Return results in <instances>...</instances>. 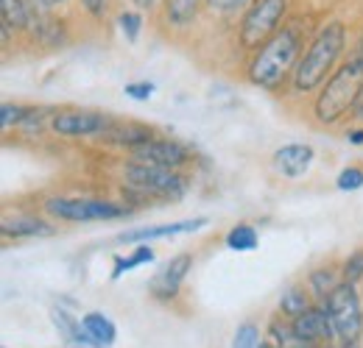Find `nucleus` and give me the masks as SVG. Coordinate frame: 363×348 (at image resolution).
Instances as JSON below:
<instances>
[{
  "label": "nucleus",
  "mask_w": 363,
  "mask_h": 348,
  "mask_svg": "<svg viewBox=\"0 0 363 348\" xmlns=\"http://www.w3.org/2000/svg\"><path fill=\"white\" fill-rule=\"evenodd\" d=\"M302 45H305V31H302L299 20L282 25L269 42L255 50L249 70H246L249 81L255 87L269 89V92L285 87V81L294 79V70L302 56Z\"/></svg>",
  "instance_id": "nucleus-1"
},
{
  "label": "nucleus",
  "mask_w": 363,
  "mask_h": 348,
  "mask_svg": "<svg viewBox=\"0 0 363 348\" xmlns=\"http://www.w3.org/2000/svg\"><path fill=\"white\" fill-rule=\"evenodd\" d=\"M344 47H347V25L341 20H330L327 25H321L318 34L299 56L291 89L299 95H308L324 87V81L335 73V64L344 56Z\"/></svg>",
  "instance_id": "nucleus-2"
},
{
  "label": "nucleus",
  "mask_w": 363,
  "mask_h": 348,
  "mask_svg": "<svg viewBox=\"0 0 363 348\" xmlns=\"http://www.w3.org/2000/svg\"><path fill=\"white\" fill-rule=\"evenodd\" d=\"M363 92V47L355 56H350L335 73L324 81L313 103V117L321 126H335L347 112H352L358 95Z\"/></svg>",
  "instance_id": "nucleus-3"
},
{
  "label": "nucleus",
  "mask_w": 363,
  "mask_h": 348,
  "mask_svg": "<svg viewBox=\"0 0 363 348\" xmlns=\"http://www.w3.org/2000/svg\"><path fill=\"white\" fill-rule=\"evenodd\" d=\"M123 181H126V195H135L140 201H171V204H177L187 192V178L179 170L140 165L132 159L123 168Z\"/></svg>",
  "instance_id": "nucleus-4"
},
{
  "label": "nucleus",
  "mask_w": 363,
  "mask_h": 348,
  "mask_svg": "<svg viewBox=\"0 0 363 348\" xmlns=\"http://www.w3.org/2000/svg\"><path fill=\"white\" fill-rule=\"evenodd\" d=\"M45 212L53 220L65 223H98V220H121L132 215V207H123L118 201L106 198H87V195H56L45 201Z\"/></svg>",
  "instance_id": "nucleus-5"
},
{
  "label": "nucleus",
  "mask_w": 363,
  "mask_h": 348,
  "mask_svg": "<svg viewBox=\"0 0 363 348\" xmlns=\"http://www.w3.org/2000/svg\"><path fill=\"white\" fill-rule=\"evenodd\" d=\"M327 312L335 329V340L338 346H350V343H361L363 340V296L361 290L350 282H341L333 296L327 298Z\"/></svg>",
  "instance_id": "nucleus-6"
},
{
  "label": "nucleus",
  "mask_w": 363,
  "mask_h": 348,
  "mask_svg": "<svg viewBox=\"0 0 363 348\" xmlns=\"http://www.w3.org/2000/svg\"><path fill=\"white\" fill-rule=\"evenodd\" d=\"M285 14H288V0H252L238 28L240 47L246 50L263 47L282 28Z\"/></svg>",
  "instance_id": "nucleus-7"
},
{
  "label": "nucleus",
  "mask_w": 363,
  "mask_h": 348,
  "mask_svg": "<svg viewBox=\"0 0 363 348\" xmlns=\"http://www.w3.org/2000/svg\"><path fill=\"white\" fill-rule=\"evenodd\" d=\"M118 126L112 115L90 112V109H67L56 112L50 117V131L65 137V139H82V137H106Z\"/></svg>",
  "instance_id": "nucleus-8"
},
{
  "label": "nucleus",
  "mask_w": 363,
  "mask_h": 348,
  "mask_svg": "<svg viewBox=\"0 0 363 348\" xmlns=\"http://www.w3.org/2000/svg\"><path fill=\"white\" fill-rule=\"evenodd\" d=\"M129 159L140 165H154V168H168V170H182L193 162V151L187 145H182L177 139H165V137H151L148 142L137 145L129 151Z\"/></svg>",
  "instance_id": "nucleus-9"
},
{
  "label": "nucleus",
  "mask_w": 363,
  "mask_h": 348,
  "mask_svg": "<svg viewBox=\"0 0 363 348\" xmlns=\"http://www.w3.org/2000/svg\"><path fill=\"white\" fill-rule=\"evenodd\" d=\"M190 267H193V257H190V254H177V257H171V260L157 270V276L148 282L151 298H157V301H174V298L179 296V290H182V284H184V279H187V273H190Z\"/></svg>",
  "instance_id": "nucleus-10"
},
{
  "label": "nucleus",
  "mask_w": 363,
  "mask_h": 348,
  "mask_svg": "<svg viewBox=\"0 0 363 348\" xmlns=\"http://www.w3.org/2000/svg\"><path fill=\"white\" fill-rule=\"evenodd\" d=\"M294 335H299L302 340L313 343V346H324V343H333L335 340V329H333V320H330V312L324 304L308 306L302 315H296L294 320H288Z\"/></svg>",
  "instance_id": "nucleus-11"
},
{
  "label": "nucleus",
  "mask_w": 363,
  "mask_h": 348,
  "mask_svg": "<svg viewBox=\"0 0 363 348\" xmlns=\"http://www.w3.org/2000/svg\"><path fill=\"white\" fill-rule=\"evenodd\" d=\"M207 223H210L207 218H190V220H177V223H160V226H140V228H129V231L118 234V243L140 245V243H154V240H165V237L193 234V231L204 228Z\"/></svg>",
  "instance_id": "nucleus-12"
},
{
  "label": "nucleus",
  "mask_w": 363,
  "mask_h": 348,
  "mask_svg": "<svg viewBox=\"0 0 363 348\" xmlns=\"http://www.w3.org/2000/svg\"><path fill=\"white\" fill-rule=\"evenodd\" d=\"M313 159H316V151L311 145H305V142H288V145H282V148L274 151L272 165L282 178L296 181V178H302V175L311 170Z\"/></svg>",
  "instance_id": "nucleus-13"
},
{
  "label": "nucleus",
  "mask_w": 363,
  "mask_h": 348,
  "mask_svg": "<svg viewBox=\"0 0 363 348\" xmlns=\"http://www.w3.org/2000/svg\"><path fill=\"white\" fill-rule=\"evenodd\" d=\"M0 231L6 240H34V237H53L56 228L43 218L34 215H14V218H3Z\"/></svg>",
  "instance_id": "nucleus-14"
},
{
  "label": "nucleus",
  "mask_w": 363,
  "mask_h": 348,
  "mask_svg": "<svg viewBox=\"0 0 363 348\" xmlns=\"http://www.w3.org/2000/svg\"><path fill=\"white\" fill-rule=\"evenodd\" d=\"M344 279H341V267L335 270V267H316L311 276H308V290H311V296L316 298V304H327V298L333 296V290L341 284Z\"/></svg>",
  "instance_id": "nucleus-15"
},
{
  "label": "nucleus",
  "mask_w": 363,
  "mask_h": 348,
  "mask_svg": "<svg viewBox=\"0 0 363 348\" xmlns=\"http://www.w3.org/2000/svg\"><path fill=\"white\" fill-rule=\"evenodd\" d=\"M151 137H154V129H148V126H143V123H118L104 139L112 142V145H121V148L132 151V148H137V145L148 142Z\"/></svg>",
  "instance_id": "nucleus-16"
},
{
  "label": "nucleus",
  "mask_w": 363,
  "mask_h": 348,
  "mask_svg": "<svg viewBox=\"0 0 363 348\" xmlns=\"http://www.w3.org/2000/svg\"><path fill=\"white\" fill-rule=\"evenodd\" d=\"M82 323H84L87 335H90L98 346L109 348L118 340V326H115L104 312H87V315L82 318Z\"/></svg>",
  "instance_id": "nucleus-17"
},
{
  "label": "nucleus",
  "mask_w": 363,
  "mask_h": 348,
  "mask_svg": "<svg viewBox=\"0 0 363 348\" xmlns=\"http://www.w3.org/2000/svg\"><path fill=\"white\" fill-rule=\"evenodd\" d=\"M311 290H305V287H288V290H282V296H279V315L282 318H288V320H294L296 315H302L311 304Z\"/></svg>",
  "instance_id": "nucleus-18"
},
{
  "label": "nucleus",
  "mask_w": 363,
  "mask_h": 348,
  "mask_svg": "<svg viewBox=\"0 0 363 348\" xmlns=\"http://www.w3.org/2000/svg\"><path fill=\"white\" fill-rule=\"evenodd\" d=\"M0 11H3L6 28H14V31L31 28V11H28L26 0H0Z\"/></svg>",
  "instance_id": "nucleus-19"
},
{
  "label": "nucleus",
  "mask_w": 363,
  "mask_h": 348,
  "mask_svg": "<svg viewBox=\"0 0 363 348\" xmlns=\"http://www.w3.org/2000/svg\"><path fill=\"white\" fill-rule=\"evenodd\" d=\"M260 243V234L252 223H238L227 231V245L232 251H255Z\"/></svg>",
  "instance_id": "nucleus-20"
},
{
  "label": "nucleus",
  "mask_w": 363,
  "mask_h": 348,
  "mask_svg": "<svg viewBox=\"0 0 363 348\" xmlns=\"http://www.w3.org/2000/svg\"><path fill=\"white\" fill-rule=\"evenodd\" d=\"M196 14H199V0H165V17L177 28L190 25Z\"/></svg>",
  "instance_id": "nucleus-21"
},
{
  "label": "nucleus",
  "mask_w": 363,
  "mask_h": 348,
  "mask_svg": "<svg viewBox=\"0 0 363 348\" xmlns=\"http://www.w3.org/2000/svg\"><path fill=\"white\" fill-rule=\"evenodd\" d=\"M154 262V248L148 245H135V251L129 257H118L115 260V270H112V279H121L126 270H135L137 265H148Z\"/></svg>",
  "instance_id": "nucleus-22"
},
{
  "label": "nucleus",
  "mask_w": 363,
  "mask_h": 348,
  "mask_svg": "<svg viewBox=\"0 0 363 348\" xmlns=\"http://www.w3.org/2000/svg\"><path fill=\"white\" fill-rule=\"evenodd\" d=\"M269 332H272L274 343L282 348H318L313 343H308V340H302L299 335H294V329H291V323L285 326V323H279V320H274L272 326H269Z\"/></svg>",
  "instance_id": "nucleus-23"
},
{
  "label": "nucleus",
  "mask_w": 363,
  "mask_h": 348,
  "mask_svg": "<svg viewBox=\"0 0 363 348\" xmlns=\"http://www.w3.org/2000/svg\"><path fill=\"white\" fill-rule=\"evenodd\" d=\"M260 326L257 323H240L235 337H232V348H260Z\"/></svg>",
  "instance_id": "nucleus-24"
},
{
  "label": "nucleus",
  "mask_w": 363,
  "mask_h": 348,
  "mask_svg": "<svg viewBox=\"0 0 363 348\" xmlns=\"http://www.w3.org/2000/svg\"><path fill=\"white\" fill-rule=\"evenodd\" d=\"M341 279L350 282V284H358L363 282V251H352L344 265H341Z\"/></svg>",
  "instance_id": "nucleus-25"
},
{
  "label": "nucleus",
  "mask_w": 363,
  "mask_h": 348,
  "mask_svg": "<svg viewBox=\"0 0 363 348\" xmlns=\"http://www.w3.org/2000/svg\"><path fill=\"white\" fill-rule=\"evenodd\" d=\"M335 184H338V190H344V192H355V190H361L363 187V168L361 165H350V168H344L338 178H335Z\"/></svg>",
  "instance_id": "nucleus-26"
},
{
  "label": "nucleus",
  "mask_w": 363,
  "mask_h": 348,
  "mask_svg": "<svg viewBox=\"0 0 363 348\" xmlns=\"http://www.w3.org/2000/svg\"><path fill=\"white\" fill-rule=\"evenodd\" d=\"M28 115V106H20V103H3L0 109V126L3 131H9L11 126H20Z\"/></svg>",
  "instance_id": "nucleus-27"
},
{
  "label": "nucleus",
  "mask_w": 363,
  "mask_h": 348,
  "mask_svg": "<svg viewBox=\"0 0 363 348\" xmlns=\"http://www.w3.org/2000/svg\"><path fill=\"white\" fill-rule=\"evenodd\" d=\"M118 25H121V34L129 40V42H137L140 31H143V17L137 11H123L118 17Z\"/></svg>",
  "instance_id": "nucleus-28"
},
{
  "label": "nucleus",
  "mask_w": 363,
  "mask_h": 348,
  "mask_svg": "<svg viewBox=\"0 0 363 348\" xmlns=\"http://www.w3.org/2000/svg\"><path fill=\"white\" fill-rule=\"evenodd\" d=\"M126 95L135 98V100H148L154 95V84L151 81H135V84H126Z\"/></svg>",
  "instance_id": "nucleus-29"
},
{
  "label": "nucleus",
  "mask_w": 363,
  "mask_h": 348,
  "mask_svg": "<svg viewBox=\"0 0 363 348\" xmlns=\"http://www.w3.org/2000/svg\"><path fill=\"white\" fill-rule=\"evenodd\" d=\"M246 0H207V6L213 11H235L238 6H243Z\"/></svg>",
  "instance_id": "nucleus-30"
},
{
  "label": "nucleus",
  "mask_w": 363,
  "mask_h": 348,
  "mask_svg": "<svg viewBox=\"0 0 363 348\" xmlns=\"http://www.w3.org/2000/svg\"><path fill=\"white\" fill-rule=\"evenodd\" d=\"M82 6L90 11L92 17H98V20L106 14V0H82Z\"/></svg>",
  "instance_id": "nucleus-31"
},
{
  "label": "nucleus",
  "mask_w": 363,
  "mask_h": 348,
  "mask_svg": "<svg viewBox=\"0 0 363 348\" xmlns=\"http://www.w3.org/2000/svg\"><path fill=\"white\" fill-rule=\"evenodd\" d=\"M347 142H352V145H363V129L347 131Z\"/></svg>",
  "instance_id": "nucleus-32"
},
{
  "label": "nucleus",
  "mask_w": 363,
  "mask_h": 348,
  "mask_svg": "<svg viewBox=\"0 0 363 348\" xmlns=\"http://www.w3.org/2000/svg\"><path fill=\"white\" fill-rule=\"evenodd\" d=\"M352 117L363 123V92L358 95V100H355V106H352Z\"/></svg>",
  "instance_id": "nucleus-33"
},
{
  "label": "nucleus",
  "mask_w": 363,
  "mask_h": 348,
  "mask_svg": "<svg viewBox=\"0 0 363 348\" xmlns=\"http://www.w3.org/2000/svg\"><path fill=\"white\" fill-rule=\"evenodd\" d=\"M31 3H37V6H43V8H53V6H62L65 0H31Z\"/></svg>",
  "instance_id": "nucleus-34"
},
{
  "label": "nucleus",
  "mask_w": 363,
  "mask_h": 348,
  "mask_svg": "<svg viewBox=\"0 0 363 348\" xmlns=\"http://www.w3.org/2000/svg\"><path fill=\"white\" fill-rule=\"evenodd\" d=\"M260 348H282V346H277V343H260Z\"/></svg>",
  "instance_id": "nucleus-35"
},
{
  "label": "nucleus",
  "mask_w": 363,
  "mask_h": 348,
  "mask_svg": "<svg viewBox=\"0 0 363 348\" xmlns=\"http://www.w3.org/2000/svg\"><path fill=\"white\" fill-rule=\"evenodd\" d=\"M318 348H341V346H335V343H324V346H318Z\"/></svg>",
  "instance_id": "nucleus-36"
},
{
  "label": "nucleus",
  "mask_w": 363,
  "mask_h": 348,
  "mask_svg": "<svg viewBox=\"0 0 363 348\" xmlns=\"http://www.w3.org/2000/svg\"><path fill=\"white\" fill-rule=\"evenodd\" d=\"M341 348H358V343H350V346H341Z\"/></svg>",
  "instance_id": "nucleus-37"
},
{
  "label": "nucleus",
  "mask_w": 363,
  "mask_h": 348,
  "mask_svg": "<svg viewBox=\"0 0 363 348\" xmlns=\"http://www.w3.org/2000/svg\"><path fill=\"white\" fill-rule=\"evenodd\" d=\"M361 296H363V290H361Z\"/></svg>",
  "instance_id": "nucleus-38"
}]
</instances>
